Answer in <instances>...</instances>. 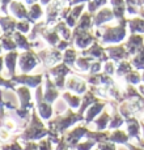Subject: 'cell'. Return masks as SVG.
<instances>
[{
    "label": "cell",
    "instance_id": "3957f363",
    "mask_svg": "<svg viewBox=\"0 0 144 150\" xmlns=\"http://www.w3.org/2000/svg\"><path fill=\"white\" fill-rule=\"evenodd\" d=\"M1 68H3V59L0 57V72H1Z\"/></svg>",
    "mask_w": 144,
    "mask_h": 150
},
{
    "label": "cell",
    "instance_id": "6da1fadb",
    "mask_svg": "<svg viewBox=\"0 0 144 150\" xmlns=\"http://www.w3.org/2000/svg\"><path fill=\"white\" fill-rule=\"evenodd\" d=\"M16 55L14 54H9L5 56V64H7L8 69H9L11 73H13V69H14V63H16Z\"/></svg>",
    "mask_w": 144,
    "mask_h": 150
},
{
    "label": "cell",
    "instance_id": "7a4b0ae2",
    "mask_svg": "<svg viewBox=\"0 0 144 150\" xmlns=\"http://www.w3.org/2000/svg\"><path fill=\"white\" fill-rule=\"evenodd\" d=\"M3 150H21L17 144H12V145H7V146H3Z\"/></svg>",
    "mask_w": 144,
    "mask_h": 150
}]
</instances>
